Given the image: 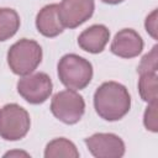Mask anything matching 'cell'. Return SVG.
Masks as SVG:
<instances>
[{"label": "cell", "instance_id": "6da1fadb", "mask_svg": "<svg viewBox=\"0 0 158 158\" xmlns=\"http://www.w3.org/2000/svg\"><path fill=\"white\" fill-rule=\"evenodd\" d=\"M94 107L102 120L118 121L131 109V95L125 85L105 81L94 93Z\"/></svg>", "mask_w": 158, "mask_h": 158}, {"label": "cell", "instance_id": "7a4b0ae2", "mask_svg": "<svg viewBox=\"0 0 158 158\" xmlns=\"http://www.w3.org/2000/svg\"><path fill=\"white\" fill-rule=\"evenodd\" d=\"M57 72L60 83L72 90L85 89L93 78L91 63L74 53L64 54L59 59Z\"/></svg>", "mask_w": 158, "mask_h": 158}, {"label": "cell", "instance_id": "3957f363", "mask_svg": "<svg viewBox=\"0 0 158 158\" xmlns=\"http://www.w3.org/2000/svg\"><path fill=\"white\" fill-rule=\"evenodd\" d=\"M42 48L33 40L21 38L7 51V64L16 75H28L42 62Z\"/></svg>", "mask_w": 158, "mask_h": 158}, {"label": "cell", "instance_id": "277c9868", "mask_svg": "<svg viewBox=\"0 0 158 158\" xmlns=\"http://www.w3.org/2000/svg\"><path fill=\"white\" fill-rule=\"evenodd\" d=\"M31 118L19 104H6L0 109V137L5 141H19L30 131Z\"/></svg>", "mask_w": 158, "mask_h": 158}, {"label": "cell", "instance_id": "5b68a950", "mask_svg": "<svg viewBox=\"0 0 158 158\" xmlns=\"http://www.w3.org/2000/svg\"><path fill=\"white\" fill-rule=\"evenodd\" d=\"M51 111L53 116L63 123L74 125L80 121L85 112V101L77 90H62L53 95Z\"/></svg>", "mask_w": 158, "mask_h": 158}, {"label": "cell", "instance_id": "8992f818", "mask_svg": "<svg viewBox=\"0 0 158 158\" xmlns=\"http://www.w3.org/2000/svg\"><path fill=\"white\" fill-rule=\"evenodd\" d=\"M17 93L32 105L43 104L52 94L53 84L48 74L43 72L23 75L17 81Z\"/></svg>", "mask_w": 158, "mask_h": 158}, {"label": "cell", "instance_id": "52a82bcc", "mask_svg": "<svg viewBox=\"0 0 158 158\" xmlns=\"http://www.w3.org/2000/svg\"><path fill=\"white\" fill-rule=\"evenodd\" d=\"M89 152L96 158H120L125 154V143L115 133H94L84 139Z\"/></svg>", "mask_w": 158, "mask_h": 158}, {"label": "cell", "instance_id": "ba28073f", "mask_svg": "<svg viewBox=\"0 0 158 158\" xmlns=\"http://www.w3.org/2000/svg\"><path fill=\"white\" fill-rule=\"evenodd\" d=\"M94 10V0H62L58 15L64 27L75 28L88 21L93 16Z\"/></svg>", "mask_w": 158, "mask_h": 158}, {"label": "cell", "instance_id": "9c48e42d", "mask_svg": "<svg viewBox=\"0 0 158 158\" xmlns=\"http://www.w3.org/2000/svg\"><path fill=\"white\" fill-rule=\"evenodd\" d=\"M110 49L117 57L135 58L143 49V40L133 28H122L115 35Z\"/></svg>", "mask_w": 158, "mask_h": 158}, {"label": "cell", "instance_id": "30bf717a", "mask_svg": "<svg viewBox=\"0 0 158 158\" xmlns=\"http://www.w3.org/2000/svg\"><path fill=\"white\" fill-rule=\"evenodd\" d=\"M58 4H49L38 11L36 16V28L42 36L52 38L64 31V26L62 25L58 15Z\"/></svg>", "mask_w": 158, "mask_h": 158}, {"label": "cell", "instance_id": "8fae6325", "mask_svg": "<svg viewBox=\"0 0 158 158\" xmlns=\"http://www.w3.org/2000/svg\"><path fill=\"white\" fill-rule=\"evenodd\" d=\"M109 40L110 31L105 25H93L79 35L78 46L85 52L96 54L105 49Z\"/></svg>", "mask_w": 158, "mask_h": 158}, {"label": "cell", "instance_id": "7c38bea8", "mask_svg": "<svg viewBox=\"0 0 158 158\" xmlns=\"http://www.w3.org/2000/svg\"><path fill=\"white\" fill-rule=\"evenodd\" d=\"M79 151L77 149L75 144L64 138H54L47 143L44 148V157L46 158H58V157H69V158H78Z\"/></svg>", "mask_w": 158, "mask_h": 158}, {"label": "cell", "instance_id": "4fadbf2b", "mask_svg": "<svg viewBox=\"0 0 158 158\" xmlns=\"http://www.w3.org/2000/svg\"><path fill=\"white\" fill-rule=\"evenodd\" d=\"M20 28V16L10 7H0V42L10 40Z\"/></svg>", "mask_w": 158, "mask_h": 158}, {"label": "cell", "instance_id": "5bb4252c", "mask_svg": "<svg viewBox=\"0 0 158 158\" xmlns=\"http://www.w3.org/2000/svg\"><path fill=\"white\" fill-rule=\"evenodd\" d=\"M157 86H158L157 72H146L139 74L138 91L143 101L148 104L157 101Z\"/></svg>", "mask_w": 158, "mask_h": 158}, {"label": "cell", "instance_id": "9a60e30c", "mask_svg": "<svg viewBox=\"0 0 158 158\" xmlns=\"http://www.w3.org/2000/svg\"><path fill=\"white\" fill-rule=\"evenodd\" d=\"M158 70V47L153 46L151 52L144 54L138 64L137 72L138 74L146 72H157Z\"/></svg>", "mask_w": 158, "mask_h": 158}, {"label": "cell", "instance_id": "2e32d148", "mask_svg": "<svg viewBox=\"0 0 158 158\" xmlns=\"http://www.w3.org/2000/svg\"><path fill=\"white\" fill-rule=\"evenodd\" d=\"M143 125L147 130L152 132H158V122H157V101L148 104L143 115Z\"/></svg>", "mask_w": 158, "mask_h": 158}, {"label": "cell", "instance_id": "e0dca14e", "mask_svg": "<svg viewBox=\"0 0 158 158\" xmlns=\"http://www.w3.org/2000/svg\"><path fill=\"white\" fill-rule=\"evenodd\" d=\"M144 27H146V31L147 33L153 38V40H157V9H154L146 19V22H144Z\"/></svg>", "mask_w": 158, "mask_h": 158}, {"label": "cell", "instance_id": "ac0fdd59", "mask_svg": "<svg viewBox=\"0 0 158 158\" xmlns=\"http://www.w3.org/2000/svg\"><path fill=\"white\" fill-rule=\"evenodd\" d=\"M12 157V156H25V157H30V154H27L26 152H19V151H15V152H7L4 154V157Z\"/></svg>", "mask_w": 158, "mask_h": 158}, {"label": "cell", "instance_id": "d6986e66", "mask_svg": "<svg viewBox=\"0 0 158 158\" xmlns=\"http://www.w3.org/2000/svg\"><path fill=\"white\" fill-rule=\"evenodd\" d=\"M101 1L105 2V4H109V5H116V4H120L125 0H101Z\"/></svg>", "mask_w": 158, "mask_h": 158}]
</instances>
